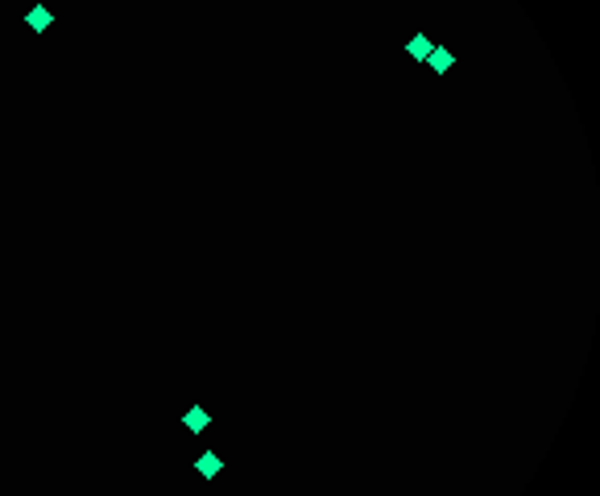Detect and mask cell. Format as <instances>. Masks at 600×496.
Listing matches in <instances>:
<instances>
[{
  "label": "cell",
  "instance_id": "1",
  "mask_svg": "<svg viewBox=\"0 0 600 496\" xmlns=\"http://www.w3.org/2000/svg\"><path fill=\"white\" fill-rule=\"evenodd\" d=\"M452 62H456V54H452L447 45H435V50L426 54V62H422V66H431L435 75H447V71H452Z\"/></svg>",
  "mask_w": 600,
  "mask_h": 496
},
{
  "label": "cell",
  "instance_id": "2",
  "mask_svg": "<svg viewBox=\"0 0 600 496\" xmlns=\"http://www.w3.org/2000/svg\"><path fill=\"white\" fill-rule=\"evenodd\" d=\"M207 426H211V413L203 406H190L183 413V430H190V434H199V430H207Z\"/></svg>",
  "mask_w": 600,
  "mask_h": 496
},
{
  "label": "cell",
  "instance_id": "3",
  "mask_svg": "<svg viewBox=\"0 0 600 496\" xmlns=\"http://www.w3.org/2000/svg\"><path fill=\"white\" fill-rule=\"evenodd\" d=\"M220 467H224V459H220L216 451H203L199 459H195V472H199L203 480H216V476H220Z\"/></svg>",
  "mask_w": 600,
  "mask_h": 496
},
{
  "label": "cell",
  "instance_id": "4",
  "mask_svg": "<svg viewBox=\"0 0 600 496\" xmlns=\"http://www.w3.org/2000/svg\"><path fill=\"white\" fill-rule=\"evenodd\" d=\"M50 21H54V17H50V8H46V4H34V8H29V17H25V25H29L34 34H46V29H50Z\"/></svg>",
  "mask_w": 600,
  "mask_h": 496
},
{
  "label": "cell",
  "instance_id": "5",
  "mask_svg": "<svg viewBox=\"0 0 600 496\" xmlns=\"http://www.w3.org/2000/svg\"><path fill=\"white\" fill-rule=\"evenodd\" d=\"M406 50H410V58H414V62H426V54L435 50V42H431L426 34H414V38H410V45H406Z\"/></svg>",
  "mask_w": 600,
  "mask_h": 496
}]
</instances>
